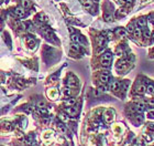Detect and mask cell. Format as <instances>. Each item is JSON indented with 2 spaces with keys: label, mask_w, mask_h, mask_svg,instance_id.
I'll return each mask as SVG.
<instances>
[{
  "label": "cell",
  "mask_w": 154,
  "mask_h": 146,
  "mask_svg": "<svg viewBox=\"0 0 154 146\" xmlns=\"http://www.w3.org/2000/svg\"><path fill=\"white\" fill-rule=\"evenodd\" d=\"M111 59H112V56L110 52H106L105 54H102L101 56V63L104 66H109L110 62H111Z\"/></svg>",
  "instance_id": "cell-1"
},
{
  "label": "cell",
  "mask_w": 154,
  "mask_h": 146,
  "mask_svg": "<svg viewBox=\"0 0 154 146\" xmlns=\"http://www.w3.org/2000/svg\"><path fill=\"white\" fill-rule=\"evenodd\" d=\"M114 118V112L112 110H107V111L105 112V120L108 123L112 122Z\"/></svg>",
  "instance_id": "cell-2"
},
{
  "label": "cell",
  "mask_w": 154,
  "mask_h": 146,
  "mask_svg": "<svg viewBox=\"0 0 154 146\" xmlns=\"http://www.w3.org/2000/svg\"><path fill=\"white\" fill-rule=\"evenodd\" d=\"M144 109H145V105H144L143 103H141V102L137 103V104L134 105V107H132V110H133L134 112H137V113H143Z\"/></svg>",
  "instance_id": "cell-3"
},
{
  "label": "cell",
  "mask_w": 154,
  "mask_h": 146,
  "mask_svg": "<svg viewBox=\"0 0 154 146\" xmlns=\"http://www.w3.org/2000/svg\"><path fill=\"white\" fill-rule=\"evenodd\" d=\"M127 66H128V62L125 60H121V61H119V62H117L116 68H117V70L118 71H123V70H125Z\"/></svg>",
  "instance_id": "cell-4"
},
{
  "label": "cell",
  "mask_w": 154,
  "mask_h": 146,
  "mask_svg": "<svg viewBox=\"0 0 154 146\" xmlns=\"http://www.w3.org/2000/svg\"><path fill=\"white\" fill-rule=\"evenodd\" d=\"M66 112H67L70 116H76L77 115V113H78V110H77L76 107H74V106H70V107H67Z\"/></svg>",
  "instance_id": "cell-5"
},
{
  "label": "cell",
  "mask_w": 154,
  "mask_h": 146,
  "mask_svg": "<svg viewBox=\"0 0 154 146\" xmlns=\"http://www.w3.org/2000/svg\"><path fill=\"white\" fill-rule=\"evenodd\" d=\"M146 90V87L144 84H139V85L135 87V92L138 93V94H144V92Z\"/></svg>",
  "instance_id": "cell-6"
},
{
  "label": "cell",
  "mask_w": 154,
  "mask_h": 146,
  "mask_svg": "<svg viewBox=\"0 0 154 146\" xmlns=\"http://www.w3.org/2000/svg\"><path fill=\"white\" fill-rule=\"evenodd\" d=\"M15 13H17V15L19 16L20 18H23V17H24V16H25V10H24V8H23V7H22V8H21V7H19V8H17V9H15Z\"/></svg>",
  "instance_id": "cell-7"
},
{
  "label": "cell",
  "mask_w": 154,
  "mask_h": 146,
  "mask_svg": "<svg viewBox=\"0 0 154 146\" xmlns=\"http://www.w3.org/2000/svg\"><path fill=\"white\" fill-rule=\"evenodd\" d=\"M49 96H50L52 100H55V99H57V96H59V93H57V91L53 89V90L49 91Z\"/></svg>",
  "instance_id": "cell-8"
},
{
  "label": "cell",
  "mask_w": 154,
  "mask_h": 146,
  "mask_svg": "<svg viewBox=\"0 0 154 146\" xmlns=\"http://www.w3.org/2000/svg\"><path fill=\"white\" fill-rule=\"evenodd\" d=\"M100 81H101V83H107L109 81V75L107 73H101L100 74Z\"/></svg>",
  "instance_id": "cell-9"
},
{
  "label": "cell",
  "mask_w": 154,
  "mask_h": 146,
  "mask_svg": "<svg viewBox=\"0 0 154 146\" xmlns=\"http://www.w3.org/2000/svg\"><path fill=\"white\" fill-rule=\"evenodd\" d=\"M120 89V83L118 81H114L111 83V90L112 91H118Z\"/></svg>",
  "instance_id": "cell-10"
},
{
  "label": "cell",
  "mask_w": 154,
  "mask_h": 146,
  "mask_svg": "<svg viewBox=\"0 0 154 146\" xmlns=\"http://www.w3.org/2000/svg\"><path fill=\"white\" fill-rule=\"evenodd\" d=\"M67 84H68L70 87H74V86L77 85V81L75 80V79H70L68 82H67Z\"/></svg>",
  "instance_id": "cell-11"
},
{
  "label": "cell",
  "mask_w": 154,
  "mask_h": 146,
  "mask_svg": "<svg viewBox=\"0 0 154 146\" xmlns=\"http://www.w3.org/2000/svg\"><path fill=\"white\" fill-rule=\"evenodd\" d=\"M134 35H135V38H138V39L141 37V30H140V28H135V30H134Z\"/></svg>",
  "instance_id": "cell-12"
},
{
  "label": "cell",
  "mask_w": 154,
  "mask_h": 146,
  "mask_svg": "<svg viewBox=\"0 0 154 146\" xmlns=\"http://www.w3.org/2000/svg\"><path fill=\"white\" fill-rule=\"evenodd\" d=\"M29 6H30V1H29V0H22V7H23V8H28V7H29Z\"/></svg>",
  "instance_id": "cell-13"
},
{
  "label": "cell",
  "mask_w": 154,
  "mask_h": 146,
  "mask_svg": "<svg viewBox=\"0 0 154 146\" xmlns=\"http://www.w3.org/2000/svg\"><path fill=\"white\" fill-rule=\"evenodd\" d=\"M52 132H45L44 133V135H43V137H44V138H50V137H52Z\"/></svg>",
  "instance_id": "cell-14"
},
{
  "label": "cell",
  "mask_w": 154,
  "mask_h": 146,
  "mask_svg": "<svg viewBox=\"0 0 154 146\" xmlns=\"http://www.w3.org/2000/svg\"><path fill=\"white\" fill-rule=\"evenodd\" d=\"M138 23H139V25L141 28H144V27H145V20H144V19H140V20L138 21Z\"/></svg>",
  "instance_id": "cell-15"
},
{
  "label": "cell",
  "mask_w": 154,
  "mask_h": 146,
  "mask_svg": "<svg viewBox=\"0 0 154 146\" xmlns=\"http://www.w3.org/2000/svg\"><path fill=\"white\" fill-rule=\"evenodd\" d=\"M148 92H149L150 94H154V85L151 84V85L148 87Z\"/></svg>",
  "instance_id": "cell-16"
},
{
  "label": "cell",
  "mask_w": 154,
  "mask_h": 146,
  "mask_svg": "<svg viewBox=\"0 0 154 146\" xmlns=\"http://www.w3.org/2000/svg\"><path fill=\"white\" fill-rule=\"evenodd\" d=\"M66 104H67V105H74V104H75V100H74V99H70V100H68V101L66 102Z\"/></svg>",
  "instance_id": "cell-17"
},
{
  "label": "cell",
  "mask_w": 154,
  "mask_h": 146,
  "mask_svg": "<svg viewBox=\"0 0 154 146\" xmlns=\"http://www.w3.org/2000/svg\"><path fill=\"white\" fill-rule=\"evenodd\" d=\"M124 33H125V31L124 30H121V29L117 30V35H124Z\"/></svg>",
  "instance_id": "cell-18"
},
{
  "label": "cell",
  "mask_w": 154,
  "mask_h": 146,
  "mask_svg": "<svg viewBox=\"0 0 154 146\" xmlns=\"http://www.w3.org/2000/svg\"><path fill=\"white\" fill-rule=\"evenodd\" d=\"M128 31H129V32H134L133 25H128Z\"/></svg>",
  "instance_id": "cell-19"
},
{
  "label": "cell",
  "mask_w": 154,
  "mask_h": 146,
  "mask_svg": "<svg viewBox=\"0 0 154 146\" xmlns=\"http://www.w3.org/2000/svg\"><path fill=\"white\" fill-rule=\"evenodd\" d=\"M148 116H149L150 118H154V111L149 112V114H148Z\"/></svg>",
  "instance_id": "cell-20"
},
{
  "label": "cell",
  "mask_w": 154,
  "mask_h": 146,
  "mask_svg": "<svg viewBox=\"0 0 154 146\" xmlns=\"http://www.w3.org/2000/svg\"><path fill=\"white\" fill-rule=\"evenodd\" d=\"M148 102H149L150 105H154V99H150V100H149Z\"/></svg>",
  "instance_id": "cell-21"
}]
</instances>
